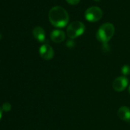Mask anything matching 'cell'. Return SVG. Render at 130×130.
<instances>
[{
    "instance_id": "cell-1",
    "label": "cell",
    "mask_w": 130,
    "mask_h": 130,
    "mask_svg": "<svg viewBox=\"0 0 130 130\" xmlns=\"http://www.w3.org/2000/svg\"><path fill=\"white\" fill-rule=\"evenodd\" d=\"M50 22L57 28H63L69 22V15L68 12L60 6L53 7L48 14Z\"/></svg>"
},
{
    "instance_id": "cell-2",
    "label": "cell",
    "mask_w": 130,
    "mask_h": 130,
    "mask_svg": "<svg viewBox=\"0 0 130 130\" xmlns=\"http://www.w3.org/2000/svg\"><path fill=\"white\" fill-rule=\"evenodd\" d=\"M115 33V28L111 23L103 24L96 32V38L103 44H106L112 38Z\"/></svg>"
},
{
    "instance_id": "cell-3",
    "label": "cell",
    "mask_w": 130,
    "mask_h": 130,
    "mask_svg": "<svg viewBox=\"0 0 130 130\" xmlns=\"http://www.w3.org/2000/svg\"><path fill=\"white\" fill-rule=\"evenodd\" d=\"M85 31V25L79 21L71 22L67 28V35L71 39L76 38L84 34Z\"/></svg>"
},
{
    "instance_id": "cell-4",
    "label": "cell",
    "mask_w": 130,
    "mask_h": 130,
    "mask_svg": "<svg viewBox=\"0 0 130 130\" xmlns=\"http://www.w3.org/2000/svg\"><path fill=\"white\" fill-rule=\"evenodd\" d=\"M103 16V12L100 8L97 6H92L87 9L85 12V18L90 22H96L101 19Z\"/></svg>"
},
{
    "instance_id": "cell-5",
    "label": "cell",
    "mask_w": 130,
    "mask_h": 130,
    "mask_svg": "<svg viewBox=\"0 0 130 130\" xmlns=\"http://www.w3.org/2000/svg\"><path fill=\"white\" fill-rule=\"evenodd\" d=\"M128 84V78L126 77L121 76V77L116 78L113 80V82L112 84V87L115 91L122 92L127 87Z\"/></svg>"
},
{
    "instance_id": "cell-6",
    "label": "cell",
    "mask_w": 130,
    "mask_h": 130,
    "mask_svg": "<svg viewBox=\"0 0 130 130\" xmlns=\"http://www.w3.org/2000/svg\"><path fill=\"white\" fill-rule=\"evenodd\" d=\"M39 54L44 60H49L54 57V51L51 45L48 44H44L39 48Z\"/></svg>"
},
{
    "instance_id": "cell-7",
    "label": "cell",
    "mask_w": 130,
    "mask_h": 130,
    "mask_svg": "<svg viewBox=\"0 0 130 130\" xmlns=\"http://www.w3.org/2000/svg\"><path fill=\"white\" fill-rule=\"evenodd\" d=\"M119 118L123 121L129 122L130 121V109L127 106H121L117 112Z\"/></svg>"
},
{
    "instance_id": "cell-8",
    "label": "cell",
    "mask_w": 130,
    "mask_h": 130,
    "mask_svg": "<svg viewBox=\"0 0 130 130\" xmlns=\"http://www.w3.org/2000/svg\"><path fill=\"white\" fill-rule=\"evenodd\" d=\"M51 39L54 43H61L65 39V33L61 30H54L51 33Z\"/></svg>"
},
{
    "instance_id": "cell-9",
    "label": "cell",
    "mask_w": 130,
    "mask_h": 130,
    "mask_svg": "<svg viewBox=\"0 0 130 130\" xmlns=\"http://www.w3.org/2000/svg\"><path fill=\"white\" fill-rule=\"evenodd\" d=\"M32 34L35 38L38 41L42 43L45 41V31L41 27H39V26L35 27L32 31Z\"/></svg>"
},
{
    "instance_id": "cell-10",
    "label": "cell",
    "mask_w": 130,
    "mask_h": 130,
    "mask_svg": "<svg viewBox=\"0 0 130 130\" xmlns=\"http://www.w3.org/2000/svg\"><path fill=\"white\" fill-rule=\"evenodd\" d=\"M121 73L122 74V75L124 77L129 75L130 74V67L128 65H124V66H122V68H121Z\"/></svg>"
},
{
    "instance_id": "cell-11",
    "label": "cell",
    "mask_w": 130,
    "mask_h": 130,
    "mask_svg": "<svg viewBox=\"0 0 130 130\" xmlns=\"http://www.w3.org/2000/svg\"><path fill=\"white\" fill-rule=\"evenodd\" d=\"M2 109H3V110L5 111V112H9V111L11 110V109H12V105H11V103H8V102L4 103L3 104Z\"/></svg>"
},
{
    "instance_id": "cell-12",
    "label": "cell",
    "mask_w": 130,
    "mask_h": 130,
    "mask_svg": "<svg viewBox=\"0 0 130 130\" xmlns=\"http://www.w3.org/2000/svg\"><path fill=\"white\" fill-rule=\"evenodd\" d=\"M80 1V0H67V2L71 5H77L79 3Z\"/></svg>"
},
{
    "instance_id": "cell-13",
    "label": "cell",
    "mask_w": 130,
    "mask_h": 130,
    "mask_svg": "<svg viewBox=\"0 0 130 130\" xmlns=\"http://www.w3.org/2000/svg\"><path fill=\"white\" fill-rule=\"evenodd\" d=\"M3 110L2 107H0V120H1V119L3 117Z\"/></svg>"
},
{
    "instance_id": "cell-14",
    "label": "cell",
    "mask_w": 130,
    "mask_h": 130,
    "mask_svg": "<svg viewBox=\"0 0 130 130\" xmlns=\"http://www.w3.org/2000/svg\"><path fill=\"white\" fill-rule=\"evenodd\" d=\"M128 93H129V94H130V86L128 87Z\"/></svg>"
},
{
    "instance_id": "cell-15",
    "label": "cell",
    "mask_w": 130,
    "mask_h": 130,
    "mask_svg": "<svg viewBox=\"0 0 130 130\" xmlns=\"http://www.w3.org/2000/svg\"><path fill=\"white\" fill-rule=\"evenodd\" d=\"M95 1H96V2H99V1H100V0H95Z\"/></svg>"
}]
</instances>
